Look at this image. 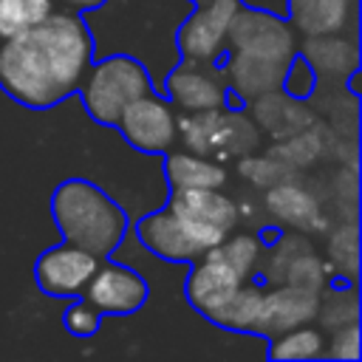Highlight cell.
<instances>
[{
	"instance_id": "6da1fadb",
	"label": "cell",
	"mask_w": 362,
	"mask_h": 362,
	"mask_svg": "<svg viewBox=\"0 0 362 362\" xmlns=\"http://www.w3.org/2000/svg\"><path fill=\"white\" fill-rule=\"evenodd\" d=\"M93 37L71 11H51L0 42V88L20 105L45 110L79 90Z\"/></svg>"
},
{
	"instance_id": "7a4b0ae2",
	"label": "cell",
	"mask_w": 362,
	"mask_h": 362,
	"mask_svg": "<svg viewBox=\"0 0 362 362\" xmlns=\"http://www.w3.org/2000/svg\"><path fill=\"white\" fill-rule=\"evenodd\" d=\"M226 42L232 45L226 76L240 99L249 102L260 93L280 90L286 65L294 57V34L280 17L240 6L229 23Z\"/></svg>"
},
{
	"instance_id": "3957f363",
	"label": "cell",
	"mask_w": 362,
	"mask_h": 362,
	"mask_svg": "<svg viewBox=\"0 0 362 362\" xmlns=\"http://www.w3.org/2000/svg\"><path fill=\"white\" fill-rule=\"evenodd\" d=\"M51 215L65 243L88 249L96 257L110 255L127 232L124 209L102 187L85 178H68L54 189Z\"/></svg>"
},
{
	"instance_id": "277c9868",
	"label": "cell",
	"mask_w": 362,
	"mask_h": 362,
	"mask_svg": "<svg viewBox=\"0 0 362 362\" xmlns=\"http://www.w3.org/2000/svg\"><path fill=\"white\" fill-rule=\"evenodd\" d=\"M150 90H153V82L147 68L139 59L124 54H116L90 65L79 82L85 110L99 124H116L122 110Z\"/></svg>"
},
{
	"instance_id": "5b68a950",
	"label": "cell",
	"mask_w": 362,
	"mask_h": 362,
	"mask_svg": "<svg viewBox=\"0 0 362 362\" xmlns=\"http://www.w3.org/2000/svg\"><path fill=\"white\" fill-rule=\"evenodd\" d=\"M178 136L189 147V153L206 158H240L257 147L260 133L255 122L238 110H195L178 122Z\"/></svg>"
},
{
	"instance_id": "8992f818",
	"label": "cell",
	"mask_w": 362,
	"mask_h": 362,
	"mask_svg": "<svg viewBox=\"0 0 362 362\" xmlns=\"http://www.w3.org/2000/svg\"><path fill=\"white\" fill-rule=\"evenodd\" d=\"M167 209L184 223L189 238L209 252L218 246L238 223V206L229 195L218 192L215 187L201 189H173Z\"/></svg>"
},
{
	"instance_id": "52a82bcc",
	"label": "cell",
	"mask_w": 362,
	"mask_h": 362,
	"mask_svg": "<svg viewBox=\"0 0 362 362\" xmlns=\"http://www.w3.org/2000/svg\"><path fill=\"white\" fill-rule=\"evenodd\" d=\"M240 0H198L195 14L178 31V51L187 62L209 65L226 48V31Z\"/></svg>"
},
{
	"instance_id": "ba28073f",
	"label": "cell",
	"mask_w": 362,
	"mask_h": 362,
	"mask_svg": "<svg viewBox=\"0 0 362 362\" xmlns=\"http://www.w3.org/2000/svg\"><path fill=\"white\" fill-rule=\"evenodd\" d=\"M116 127L141 153H164L178 139V119L173 107L153 90L130 102L116 119Z\"/></svg>"
},
{
	"instance_id": "9c48e42d",
	"label": "cell",
	"mask_w": 362,
	"mask_h": 362,
	"mask_svg": "<svg viewBox=\"0 0 362 362\" xmlns=\"http://www.w3.org/2000/svg\"><path fill=\"white\" fill-rule=\"evenodd\" d=\"M99 257L74 243H59L37 257L34 277L37 286L51 297H79L93 272L99 269Z\"/></svg>"
},
{
	"instance_id": "30bf717a",
	"label": "cell",
	"mask_w": 362,
	"mask_h": 362,
	"mask_svg": "<svg viewBox=\"0 0 362 362\" xmlns=\"http://www.w3.org/2000/svg\"><path fill=\"white\" fill-rule=\"evenodd\" d=\"M82 297L90 305H96L102 314H130L144 305L147 283L141 274H136L127 266L99 263L88 286L82 288Z\"/></svg>"
},
{
	"instance_id": "8fae6325",
	"label": "cell",
	"mask_w": 362,
	"mask_h": 362,
	"mask_svg": "<svg viewBox=\"0 0 362 362\" xmlns=\"http://www.w3.org/2000/svg\"><path fill=\"white\" fill-rule=\"evenodd\" d=\"M317 303H320V294L288 286V283L274 291H263V305H260L255 331L266 337H277L288 328L305 325L308 320L317 317Z\"/></svg>"
},
{
	"instance_id": "7c38bea8",
	"label": "cell",
	"mask_w": 362,
	"mask_h": 362,
	"mask_svg": "<svg viewBox=\"0 0 362 362\" xmlns=\"http://www.w3.org/2000/svg\"><path fill=\"white\" fill-rule=\"evenodd\" d=\"M139 232V240L158 257L164 260H173V263H189V260H198L204 257L206 252L189 238V232L184 229V223L170 212H153L147 218L139 221L136 226Z\"/></svg>"
},
{
	"instance_id": "4fadbf2b",
	"label": "cell",
	"mask_w": 362,
	"mask_h": 362,
	"mask_svg": "<svg viewBox=\"0 0 362 362\" xmlns=\"http://www.w3.org/2000/svg\"><path fill=\"white\" fill-rule=\"evenodd\" d=\"M167 96L175 107L195 113L226 105V88L201 62H184L167 76Z\"/></svg>"
},
{
	"instance_id": "5bb4252c",
	"label": "cell",
	"mask_w": 362,
	"mask_h": 362,
	"mask_svg": "<svg viewBox=\"0 0 362 362\" xmlns=\"http://www.w3.org/2000/svg\"><path fill=\"white\" fill-rule=\"evenodd\" d=\"M243 283V277L229 269L223 260L212 257V255H204L195 260L189 277H187V300L195 311H201L204 317L218 308L238 286Z\"/></svg>"
},
{
	"instance_id": "9a60e30c",
	"label": "cell",
	"mask_w": 362,
	"mask_h": 362,
	"mask_svg": "<svg viewBox=\"0 0 362 362\" xmlns=\"http://www.w3.org/2000/svg\"><path fill=\"white\" fill-rule=\"evenodd\" d=\"M300 54L305 57V62L311 65L317 79H345L356 74V45L351 40L334 37V34H317L311 37Z\"/></svg>"
},
{
	"instance_id": "2e32d148",
	"label": "cell",
	"mask_w": 362,
	"mask_h": 362,
	"mask_svg": "<svg viewBox=\"0 0 362 362\" xmlns=\"http://www.w3.org/2000/svg\"><path fill=\"white\" fill-rule=\"evenodd\" d=\"M354 11V0H288V14L297 31L317 37V34H337Z\"/></svg>"
},
{
	"instance_id": "e0dca14e",
	"label": "cell",
	"mask_w": 362,
	"mask_h": 362,
	"mask_svg": "<svg viewBox=\"0 0 362 362\" xmlns=\"http://www.w3.org/2000/svg\"><path fill=\"white\" fill-rule=\"evenodd\" d=\"M164 173L173 189H201V187L221 189L226 184V167L198 153H170L164 161Z\"/></svg>"
},
{
	"instance_id": "ac0fdd59",
	"label": "cell",
	"mask_w": 362,
	"mask_h": 362,
	"mask_svg": "<svg viewBox=\"0 0 362 362\" xmlns=\"http://www.w3.org/2000/svg\"><path fill=\"white\" fill-rule=\"evenodd\" d=\"M255 119L274 136V139H286V136H294L300 130H305L311 124V116L305 107L297 105V99H291L288 93H277V90H269V93H260L255 96Z\"/></svg>"
},
{
	"instance_id": "d6986e66",
	"label": "cell",
	"mask_w": 362,
	"mask_h": 362,
	"mask_svg": "<svg viewBox=\"0 0 362 362\" xmlns=\"http://www.w3.org/2000/svg\"><path fill=\"white\" fill-rule=\"evenodd\" d=\"M266 206H269V212H272L277 221L291 223V226H303V229H311V226L317 223V218H320V204H317V198H314L305 187H300V184H294V181H288V178L269 187V192H266Z\"/></svg>"
},
{
	"instance_id": "ffe728a7",
	"label": "cell",
	"mask_w": 362,
	"mask_h": 362,
	"mask_svg": "<svg viewBox=\"0 0 362 362\" xmlns=\"http://www.w3.org/2000/svg\"><path fill=\"white\" fill-rule=\"evenodd\" d=\"M260 305H263V291L257 286H246V280L218 305L212 308L206 317L229 331H255V322L260 317Z\"/></svg>"
},
{
	"instance_id": "44dd1931",
	"label": "cell",
	"mask_w": 362,
	"mask_h": 362,
	"mask_svg": "<svg viewBox=\"0 0 362 362\" xmlns=\"http://www.w3.org/2000/svg\"><path fill=\"white\" fill-rule=\"evenodd\" d=\"M269 356L272 359H320L325 356V337L320 328H308V325L288 328L272 337Z\"/></svg>"
},
{
	"instance_id": "7402d4cb",
	"label": "cell",
	"mask_w": 362,
	"mask_h": 362,
	"mask_svg": "<svg viewBox=\"0 0 362 362\" xmlns=\"http://www.w3.org/2000/svg\"><path fill=\"white\" fill-rule=\"evenodd\" d=\"M54 11V0H0V42Z\"/></svg>"
},
{
	"instance_id": "603a6c76",
	"label": "cell",
	"mask_w": 362,
	"mask_h": 362,
	"mask_svg": "<svg viewBox=\"0 0 362 362\" xmlns=\"http://www.w3.org/2000/svg\"><path fill=\"white\" fill-rule=\"evenodd\" d=\"M260 240L255 238V235H235V238H223L218 246H212L206 255H212V257H218V260H223L229 269H235L243 280L252 274V269H255V263H257V257H260Z\"/></svg>"
},
{
	"instance_id": "cb8c5ba5",
	"label": "cell",
	"mask_w": 362,
	"mask_h": 362,
	"mask_svg": "<svg viewBox=\"0 0 362 362\" xmlns=\"http://www.w3.org/2000/svg\"><path fill=\"white\" fill-rule=\"evenodd\" d=\"M328 257L334 263V269L345 277H351V283L356 280V269H359V232L354 223L339 226L331 238H328Z\"/></svg>"
},
{
	"instance_id": "d4e9b609",
	"label": "cell",
	"mask_w": 362,
	"mask_h": 362,
	"mask_svg": "<svg viewBox=\"0 0 362 362\" xmlns=\"http://www.w3.org/2000/svg\"><path fill=\"white\" fill-rule=\"evenodd\" d=\"M317 153H320V133L317 130H300L294 136L280 139V144L269 156L280 158L283 164H288L294 170V167H308L317 158Z\"/></svg>"
},
{
	"instance_id": "484cf974",
	"label": "cell",
	"mask_w": 362,
	"mask_h": 362,
	"mask_svg": "<svg viewBox=\"0 0 362 362\" xmlns=\"http://www.w3.org/2000/svg\"><path fill=\"white\" fill-rule=\"evenodd\" d=\"M283 274H286L288 286H297V288H305L314 294H322V288L328 283V272H325L322 260L314 257L311 252H300L297 257H291Z\"/></svg>"
},
{
	"instance_id": "4316f807",
	"label": "cell",
	"mask_w": 362,
	"mask_h": 362,
	"mask_svg": "<svg viewBox=\"0 0 362 362\" xmlns=\"http://www.w3.org/2000/svg\"><path fill=\"white\" fill-rule=\"evenodd\" d=\"M317 314H320V322L325 328H339V325H348V322H356L359 317V303H356V291L348 288V291H328L325 300L317 303Z\"/></svg>"
},
{
	"instance_id": "83f0119b",
	"label": "cell",
	"mask_w": 362,
	"mask_h": 362,
	"mask_svg": "<svg viewBox=\"0 0 362 362\" xmlns=\"http://www.w3.org/2000/svg\"><path fill=\"white\" fill-rule=\"evenodd\" d=\"M238 170H240V175H246L252 184L266 187V189H269L272 184H280V181H286V178L291 175V167L283 164L280 158H274V156H269V158H252L249 153L240 156Z\"/></svg>"
},
{
	"instance_id": "f1b7e54d",
	"label": "cell",
	"mask_w": 362,
	"mask_h": 362,
	"mask_svg": "<svg viewBox=\"0 0 362 362\" xmlns=\"http://www.w3.org/2000/svg\"><path fill=\"white\" fill-rule=\"evenodd\" d=\"M314 82H317V76H314L311 65L305 62V57H303L300 51H294V57H291L288 65H286V74H283L280 88H283L291 99H305V96L314 90Z\"/></svg>"
},
{
	"instance_id": "f546056e",
	"label": "cell",
	"mask_w": 362,
	"mask_h": 362,
	"mask_svg": "<svg viewBox=\"0 0 362 362\" xmlns=\"http://www.w3.org/2000/svg\"><path fill=\"white\" fill-rule=\"evenodd\" d=\"M62 325L74 334V337H93L102 325V311L96 305H90L88 300H76L65 308L62 314Z\"/></svg>"
},
{
	"instance_id": "4dcf8cb0",
	"label": "cell",
	"mask_w": 362,
	"mask_h": 362,
	"mask_svg": "<svg viewBox=\"0 0 362 362\" xmlns=\"http://www.w3.org/2000/svg\"><path fill=\"white\" fill-rule=\"evenodd\" d=\"M359 354H362V348H359V325L356 322H348V325L334 328V334H331V339L325 345V356L356 362Z\"/></svg>"
},
{
	"instance_id": "1f68e13d",
	"label": "cell",
	"mask_w": 362,
	"mask_h": 362,
	"mask_svg": "<svg viewBox=\"0 0 362 362\" xmlns=\"http://www.w3.org/2000/svg\"><path fill=\"white\" fill-rule=\"evenodd\" d=\"M62 3L71 8H99L105 0H62Z\"/></svg>"
}]
</instances>
